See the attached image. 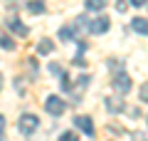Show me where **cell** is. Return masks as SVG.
Listing matches in <instances>:
<instances>
[{
    "label": "cell",
    "instance_id": "1",
    "mask_svg": "<svg viewBox=\"0 0 148 141\" xmlns=\"http://www.w3.org/2000/svg\"><path fill=\"white\" fill-rule=\"evenodd\" d=\"M37 126H40V119H37L35 114H22L20 119H17V131H20L22 136H32Z\"/></svg>",
    "mask_w": 148,
    "mask_h": 141
},
{
    "label": "cell",
    "instance_id": "15",
    "mask_svg": "<svg viewBox=\"0 0 148 141\" xmlns=\"http://www.w3.org/2000/svg\"><path fill=\"white\" fill-rule=\"evenodd\" d=\"M141 102H148V82L141 87Z\"/></svg>",
    "mask_w": 148,
    "mask_h": 141
},
{
    "label": "cell",
    "instance_id": "7",
    "mask_svg": "<svg viewBox=\"0 0 148 141\" xmlns=\"http://www.w3.org/2000/svg\"><path fill=\"white\" fill-rule=\"evenodd\" d=\"M8 27H10V30L15 32V35H27V27L22 25V22L17 20V17H8Z\"/></svg>",
    "mask_w": 148,
    "mask_h": 141
},
{
    "label": "cell",
    "instance_id": "6",
    "mask_svg": "<svg viewBox=\"0 0 148 141\" xmlns=\"http://www.w3.org/2000/svg\"><path fill=\"white\" fill-rule=\"evenodd\" d=\"M131 27L138 35H148V17H136V20H131Z\"/></svg>",
    "mask_w": 148,
    "mask_h": 141
},
{
    "label": "cell",
    "instance_id": "20",
    "mask_svg": "<svg viewBox=\"0 0 148 141\" xmlns=\"http://www.w3.org/2000/svg\"><path fill=\"white\" fill-rule=\"evenodd\" d=\"M0 89H3V79H0Z\"/></svg>",
    "mask_w": 148,
    "mask_h": 141
},
{
    "label": "cell",
    "instance_id": "17",
    "mask_svg": "<svg viewBox=\"0 0 148 141\" xmlns=\"http://www.w3.org/2000/svg\"><path fill=\"white\" fill-rule=\"evenodd\" d=\"M49 72H52V74H62L64 69L59 67V64H54V62H52V64H49Z\"/></svg>",
    "mask_w": 148,
    "mask_h": 141
},
{
    "label": "cell",
    "instance_id": "3",
    "mask_svg": "<svg viewBox=\"0 0 148 141\" xmlns=\"http://www.w3.org/2000/svg\"><path fill=\"white\" fill-rule=\"evenodd\" d=\"M111 87L116 89L119 94H128V92H131V77H128V74H123V72L116 74V77L111 79Z\"/></svg>",
    "mask_w": 148,
    "mask_h": 141
},
{
    "label": "cell",
    "instance_id": "13",
    "mask_svg": "<svg viewBox=\"0 0 148 141\" xmlns=\"http://www.w3.org/2000/svg\"><path fill=\"white\" fill-rule=\"evenodd\" d=\"M106 106H109L111 111H121V109H123V104H121V102H116V99H111V97H109V99H106Z\"/></svg>",
    "mask_w": 148,
    "mask_h": 141
},
{
    "label": "cell",
    "instance_id": "18",
    "mask_svg": "<svg viewBox=\"0 0 148 141\" xmlns=\"http://www.w3.org/2000/svg\"><path fill=\"white\" fill-rule=\"evenodd\" d=\"M3 131H5V119H3V114H0V136H3Z\"/></svg>",
    "mask_w": 148,
    "mask_h": 141
},
{
    "label": "cell",
    "instance_id": "10",
    "mask_svg": "<svg viewBox=\"0 0 148 141\" xmlns=\"http://www.w3.org/2000/svg\"><path fill=\"white\" fill-rule=\"evenodd\" d=\"M0 47H5V50H15V42L10 40V35L0 32Z\"/></svg>",
    "mask_w": 148,
    "mask_h": 141
},
{
    "label": "cell",
    "instance_id": "14",
    "mask_svg": "<svg viewBox=\"0 0 148 141\" xmlns=\"http://www.w3.org/2000/svg\"><path fill=\"white\" fill-rule=\"evenodd\" d=\"M57 141H79V136L74 134V131H64V134H59Z\"/></svg>",
    "mask_w": 148,
    "mask_h": 141
},
{
    "label": "cell",
    "instance_id": "19",
    "mask_svg": "<svg viewBox=\"0 0 148 141\" xmlns=\"http://www.w3.org/2000/svg\"><path fill=\"white\" fill-rule=\"evenodd\" d=\"M131 5H136V8H141V5H146V0H131Z\"/></svg>",
    "mask_w": 148,
    "mask_h": 141
},
{
    "label": "cell",
    "instance_id": "16",
    "mask_svg": "<svg viewBox=\"0 0 148 141\" xmlns=\"http://www.w3.org/2000/svg\"><path fill=\"white\" fill-rule=\"evenodd\" d=\"M126 8H128L126 0H116V10H119V12H126Z\"/></svg>",
    "mask_w": 148,
    "mask_h": 141
},
{
    "label": "cell",
    "instance_id": "11",
    "mask_svg": "<svg viewBox=\"0 0 148 141\" xmlns=\"http://www.w3.org/2000/svg\"><path fill=\"white\" fill-rule=\"evenodd\" d=\"M52 50H54V45L49 40H42V42H40V47H37V52H40V55H49Z\"/></svg>",
    "mask_w": 148,
    "mask_h": 141
},
{
    "label": "cell",
    "instance_id": "2",
    "mask_svg": "<svg viewBox=\"0 0 148 141\" xmlns=\"http://www.w3.org/2000/svg\"><path fill=\"white\" fill-rule=\"evenodd\" d=\"M45 109L52 116H62L64 109H67V104H64V99H59L57 94H52V97H47V102H45Z\"/></svg>",
    "mask_w": 148,
    "mask_h": 141
},
{
    "label": "cell",
    "instance_id": "8",
    "mask_svg": "<svg viewBox=\"0 0 148 141\" xmlns=\"http://www.w3.org/2000/svg\"><path fill=\"white\" fill-rule=\"evenodd\" d=\"M77 27H79V22L77 25H67L59 30V40H74V32H77Z\"/></svg>",
    "mask_w": 148,
    "mask_h": 141
},
{
    "label": "cell",
    "instance_id": "9",
    "mask_svg": "<svg viewBox=\"0 0 148 141\" xmlns=\"http://www.w3.org/2000/svg\"><path fill=\"white\" fill-rule=\"evenodd\" d=\"M27 10L35 12V15H37V12H45V3H42V0H30V3H27Z\"/></svg>",
    "mask_w": 148,
    "mask_h": 141
},
{
    "label": "cell",
    "instance_id": "4",
    "mask_svg": "<svg viewBox=\"0 0 148 141\" xmlns=\"http://www.w3.org/2000/svg\"><path fill=\"white\" fill-rule=\"evenodd\" d=\"M106 30H109V17H104V15L89 22V32H94V35H101V32H106Z\"/></svg>",
    "mask_w": 148,
    "mask_h": 141
},
{
    "label": "cell",
    "instance_id": "12",
    "mask_svg": "<svg viewBox=\"0 0 148 141\" xmlns=\"http://www.w3.org/2000/svg\"><path fill=\"white\" fill-rule=\"evenodd\" d=\"M86 8H89V10H104L106 0H86Z\"/></svg>",
    "mask_w": 148,
    "mask_h": 141
},
{
    "label": "cell",
    "instance_id": "21",
    "mask_svg": "<svg viewBox=\"0 0 148 141\" xmlns=\"http://www.w3.org/2000/svg\"><path fill=\"white\" fill-rule=\"evenodd\" d=\"M8 3H10V0H8Z\"/></svg>",
    "mask_w": 148,
    "mask_h": 141
},
{
    "label": "cell",
    "instance_id": "5",
    "mask_svg": "<svg viewBox=\"0 0 148 141\" xmlns=\"http://www.w3.org/2000/svg\"><path fill=\"white\" fill-rule=\"evenodd\" d=\"M74 124H77V129H82L86 136H94V121L89 119V116H77L74 119Z\"/></svg>",
    "mask_w": 148,
    "mask_h": 141
}]
</instances>
